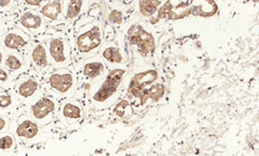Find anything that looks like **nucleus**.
<instances>
[{
    "label": "nucleus",
    "instance_id": "1",
    "mask_svg": "<svg viewBox=\"0 0 259 156\" xmlns=\"http://www.w3.org/2000/svg\"><path fill=\"white\" fill-rule=\"evenodd\" d=\"M218 7L213 0H168L158 10L156 19L151 22H156L160 19L177 20L185 18L189 15L201 17H210L217 13Z\"/></svg>",
    "mask_w": 259,
    "mask_h": 156
},
{
    "label": "nucleus",
    "instance_id": "2",
    "mask_svg": "<svg viewBox=\"0 0 259 156\" xmlns=\"http://www.w3.org/2000/svg\"><path fill=\"white\" fill-rule=\"evenodd\" d=\"M124 73L125 70L121 68H115L107 73L105 80L102 82L100 87L93 93V101L97 105H109L110 100L117 94L118 89L120 87Z\"/></svg>",
    "mask_w": 259,
    "mask_h": 156
},
{
    "label": "nucleus",
    "instance_id": "3",
    "mask_svg": "<svg viewBox=\"0 0 259 156\" xmlns=\"http://www.w3.org/2000/svg\"><path fill=\"white\" fill-rule=\"evenodd\" d=\"M127 41L137 47L138 51L145 57L152 54L155 49V42L152 34H150L142 26L134 25L127 31Z\"/></svg>",
    "mask_w": 259,
    "mask_h": 156
},
{
    "label": "nucleus",
    "instance_id": "4",
    "mask_svg": "<svg viewBox=\"0 0 259 156\" xmlns=\"http://www.w3.org/2000/svg\"><path fill=\"white\" fill-rule=\"evenodd\" d=\"M102 44V34L99 26H94L77 38V47L80 53L88 54L98 49Z\"/></svg>",
    "mask_w": 259,
    "mask_h": 156
},
{
    "label": "nucleus",
    "instance_id": "5",
    "mask_svg": "<svg viewBox=\"0 0 259 156\" xmlns=\"http://www.w3.org/2000/svg\"><path fill=\"white\" fill-rule=\"evenodd\" d=\"M58 108V103L55 99L50 97H41L31 106V114L36 121L40 122V124H45L56 114Z\"/></svg>",
    "mask_w": 259,
    "mask_h": 156
},
{
    "label": "nucleus",
    "instance_id": "6",
    "mask_svg": "<svg viewBox=\"0 0 259 156\" xmlns=\"http://www.w3.org/2000/svg\"><path fill=\"white\" fill-rule=\"evenodd\" d=\"M157 79V71L154 69H150L144 72H139L135 74L128 85V94L134 97L142 98L144 93L147 91V87L153 84Z\"/></svg>",
    "mask_w": 259,
    "mask_h": 156
},
{
    "label": "nucleus",
    "instance_id": "7",
    "mask_svg": "<svg viewBox=\"0 0 259 156\" xmlns=\"http://www.w3.org/2000/svg\"><path fill=\"white\" fill-rule=\"evenodd\" d=\"M48 83H49V86L55 92L62 95H67L73 88L74 77L71 72L57 71L49 76Z\"/></svg>",
    "mask_w": 259,
    "mask_h": 156
},
{
    "label": "nucleus",
    "instance_id": "8",
    "mask_svg": "<svg viewBox=\"0 0 259 156\" xmlns=\"http://www.w3.org/2000/svg\"><path fill=\"white\" fill-rule=\"evenodd\" d=\"M38 131H39L38 126L33 119H31L30 117H27V116H21L17 120L14 133L15 135L20 139L31 140L37 136Z\"/></svg>",
    "mask_w": 259,
    "mask_h": 156
},
{
    "label": "nucleus",
    "instance_id": "9",
    "mask_svg": "<svg viewBox=\"0 0 259 156\" xmlns=\"http://www.w3.org/2000/svg\"><path fill=\"white\" fill-rule=\"evenodd\" d=\"M27 44V38L18 31L8 32L2 38V45L9 50H20L25 48Z\"/></svg>",
    "mask_w": 259,
    "mask_h": 156
},
{
    "label": "nucleus",
    "instance_id": "10",
    "mask_svg": "<svg viewBox=\"0 0 259 156\" xmlns=\"http://www.w3.org/2000/svg\"><path fill=\"white\" fill-rule=\"evenodd\" d=\"M49 52L51 59L58 64H62L67 61L66 45L60 38H52L49 43Z\"/></svg>",
    "mask_w": 259,
    "mask_h": 156
},
{
    "label": "nucleus",
    "instance_id": "11",
    "mask_svg": "<svg viewBox=\"0 0 259 156\" xmlns=\"http://www.w3.org/2000/svg\"><path fill=\"white\" fill-rule=\"evenodd\" d=\"M38 87H39L38 82L30 77V79L21 81L18 85H16V94L21 99L29 100L34 97V95L38 91Z\"/></svg>",
    "mask_w": 259,
    "mask_h": 156
},
{
    "label": "nucleus",
    "instance_id": "12",
    "mask_svg": "<svg viewBox=\"0 0 259 156\" xmlns=\"http://www.w3.org/2000/svg\"><path fill=\"white\" fill-rule=\"evenodd\" d=\"M62 118L66 120H79L82 118V108L77 102H65L60 107Z\"/></svg>",
    "mask_w": 259,
    "mask_h": 156
},
{
    "label": "nucleus",
    "instance_id": "13",
    "mask_svg": "<svg viewBox=\"0 0 259 156\" xmlns=\"http://www.w3.org/2000/svg\"><path fill=\"white\" fill-rule=\"evenodd\" d=\"M19 24L30 31H35L42 26V18L38 14L28 11L19 17Z\"/></svg>",
    "mask_w": 259,
    "mask_h": 156
},
{
    "label": "nucleus",
    "instance_id": "14",
    "mask_svg": "<svg viewBox=\"0 0 259 156\" xmlns=\"http://www.w3.org/2000/svg\"><path fill=\"white\" fill-rule=\"evenodd\" d=\"M105 71V66L100 61H93L86 63L83 67V73L89 79H96V77L101 76Z\"/></svg>",
    "mask_w": 259,
    "mask_h": 156
},
{
    "label": "nucleus",
    "instance_id": "15",
    "mask_svg": "<svg viewBox=\"0 0 259 156\" xmlns=\"http://www.w3.org/2000/svg\"><path fill=\"white\" fill-rule=\"evenodd\" d=\"M40 13L41 15L52 19V20H56L59 18V16L62 14V5L60 0H55V2H51L46 4L44 7L41 8L40 10Z\"/></svg>",
    "mask_w": 259,
    "mask_h": 156
},
{
    "label": "nucleus",
    "instance_id": "16",
    "mask_svg": "<svg viewBox=\"0 0 259 156\" xmlns=\"http://www.w3.org/2000/svg\"><path fill=\"white\" fill-rule=\"evenodd\" d=\"M31 58L33 63L39 67V68H45L48 65V55L46 52L45 47L42 45H36V46L32 49Z\"/></svg>",
    "mask_w": 259,
    "mask_h": 156
},
{
    "label": "nucleus",
    "instance_id": "17",
    "mask_svg": "<svg viewBox=\"0 0 259 156\" xmlns=\"http://www.w3.org/2000/svg\"><path fill=\"white\" fill-rule=\"evenodd\" d=\"M165 93V86L163 84H156L154 86L151 87L150 89H147V91L144 93V95L140 98V101H142L143 104L147 102L148 99H152L154 101H158V100L163 97Z\"/></svg>",
    "mask_w": 259,
    "mask_h": 156
},
{
    "label": "nucleus",
    "instance_id": "18",
    "mask_svg": "<svg viewBox=\"0 0 259 156\" xmlns=\"http://www.w3.org/2000/svg\"><path fill=\"white\" fill-rule=\"evenodd\" d=\"M102 57L112 64H120L123 61V57L121 51L118 49L117 47L114 46H110L106 47L103 51H102Z\"/></svg>",
    "mask_w": 259,
    "mask_h": 156
},
{
    "label": "nucleus",
    "instance_id": "19",
    "mask_svg": "<svg viewBox=\"0 0 259 156\" xmlns=\"http://www.w3.org/2000/svg\"><path fill=\"white\" fill-rule=\"evenodd\" d=\"M85 0H68L66 4V17L73 19L81 13Z\"/></svg>",
    "mask_w": 259,
    "mask_h": 156
},
{
    "label": "nucleus",
    "instance_id": "20",
    "mask_svg": "<svg viewBox=\"0 0 259 156\" xmlns=\"http://www.w3.org/2000/svg\"><path fill=\"white\" fill-rule=\"evenodd\" d=\"M160 5V0H139V9L145 16L154 14L157 7Z\"/></svg>",
    "mask_w": 259,
    "mask_h": 156
},
{
    "label": "nucleus",
    "instance_id": "21",
    "mask_svg": "<svg viewBox=\"0 0 259 156\" xmlns=\"http://www.w3.org/2000/svg\"><path fill=\"white\" fill-rule=\"evenodd\" d=\"M15 149V138L11 133H0V151L11 152Z\"/></svg>",
    "mask_w": 259,
    "mask_h": 156
},
{
    "label": "nucleus",
    "instance_id": "22",
    "mask_svg": "<svg viewBox=\"0 0 259 156\" xmlns=\"http://www.w3.org/2000/svg\"><path fill=\"white\" fill-rule=\"evenodd\" d=\"M5 65L7 68L9 69V71L11 72H15L20 70L23 68V60H21L18 55L14 54V53H9L6 59H5Z\"/></svg>",
    "mask_w": 259,
    "mask_h": 156
},
{
    "label": "nucleus",
    "instance_id": "23",
    "mask_svg": "<svg viewBox=\"0 0 259 156\" xmlns=\"http://www.w3.org/2000/svg\"><path fill=\"white\" fill-rule=\"evenodd\" d=\"M15 100L12 95L0 92V111L11 110L15 106Z\"/></svg>",
    "mask_w": 259,
    "mask_h": 156
},
{
    "label": "nucleus",
    "instance_id": "24",
    "mask_svg": "<svg viewBox=\"0 0 259 156\" xmlns=\"http://www.w3.org/2000/svg\"><path fill=\"white\" fill-rule=\"evenodd\" d=\"M109 21L112 22V24H120L122 21V14L120 11L113 10L109 15Z\"/></svg>",
    "mask_w": 259,
    "mask_h": 156
},
{
    "label": "nucleus",
    "instance_id": "25",
    "mask_svg": "<svg viewBox=\"0 0 259 156\" xmlns=\"http://www.w3.org/2000/svg\"><path fill=\"white\" fill-rule=\"evenodd\" d=\"M127 106H128V102H126V101L119 102L115 108V114L118 115L119 117H123L124 114H125V111H126Z\"/></svg>",
    "mask_w": 259,
    "mask_h": 156
},
{
    "label": "nucleus",
    "instance_id": "26",
    "mask_svg": "<svg viewBox=\"0 0 259 156\" xmlns=\"http://www.w3.org/2000/svg\"><path fill=\"white\" fill-rule=\"evenodd\" d=\"M9 119L7 117H5L4 115L0 114V133L7 132V130L9 129Z\"/></svg>",
    "mask_w": 259,
    "mask_h": 156
},
{
    "label": "nucleus",
    "instance_id": "27",
    "mask_svg": "<svg viewBox=\"0 0 259 156\" xmlns=\"http://www.w3.org/2000/svg\"><path fill=\"white\" fill-rule=\"evenodd\" d=\"M9 81H10L9 72L0 67V84H7Z\"/></svg>",
    "mask_w": 259,
    "mask_h": 156
},
{
    "label": "nucleus",
    "instance_id": "28",
    "mask_svg": "<svg viewBox=\"0 0 259 156\" xmlns=\"http://www.w3.org/2000/svg\"><path fill=\"white\" fill-rule=\"evenodd\" d=\"M25 4L30 7H38L44 2H50V0H24Z\"/></svg>",
    "mask_w": 259,
    "mask_h": 156
},
{
    "label": "nucleus",
    "instance_id": "29",
    "mask_svg": "<svg viewBox=\"0 0 259 156\" xmlns=\"http://www.w3.org/2000/svg\"><path fill=\"white\" fill-rule=\"evenodd\" d=\"M13 4V0H0V10L10 8Z\"/></svg>",
    "mask_w": 259,
    "mask_h": 156
},
{
    "label": "nucleus",
    "instance_id": "30",
    "mask_svg": "<svg viewBox=\"0 0 259 156\" xmlns=\"http://www.w3.org/2000/svg\"><path fill=\"white\" fill-rule=\"evenodd\" d=\"M3 61H4V52L0 50V66L3 64Z\"/></svg>",
    "mask_w": 259,
    "mask_h": 156
}]
</instances>
